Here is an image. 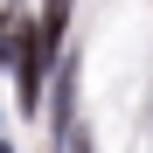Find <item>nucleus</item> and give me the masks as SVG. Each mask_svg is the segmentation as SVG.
Wrapping results in <instances>:
<instances>
[{
	"label": "nucleus",
	"mask_w": 153,
	"mask_h": 153,
	"mask_svg": "<svg viewBox=\"0 0 153 153\" xmlns=\"http://www.w3.org/2000/svg\"><path fill=\"white\" fill-rule=\"evenodd\" d=\"M49 70H56V42L28 21V28H21V49H14V97H21V111H35V105H42Z\"/></svg>",
	"instance_id": "nucleus-1"
},
{
	"label": "nucleus",
	"mask_w": 153,
	"mask_h": 153,
	"mask_svg": "<svg viewBox=\"0 0 153 153\" xmlns=\"http://www.w3.org/2000/svg\"><path fill=\"white\" fill-rule=\"evenodd\" d=\"M21 28H28L21 0H0V63H14V49H21Z\"/></svg>",
	"instance_id": "nucleus-2"
},
{
	"label": "nucleus",
	"mask_w": 153,
	"mask_h": 153,
	"mask_svg": "<svg viewBox=\"0 0 153 153\" xmlns=\"http://www.w3.org/2000/svg\"><path fill=\"white\" fill-rule=\"evenodd\" d=\"M70 7H76V0H42V14H35V28H42L49 42H63V28H70Z\"/></svg>",
	"instance_id": "nucleus-3"
},
{
	"label": "nucleus",
	"mask_w": 153,
	"mask_h": 153,
	"mask_svg": "<svg viewBox=\"0 0 153 153\" xmlns=\"http://www.w3.org/2000/svg\"><path fill=\"white\" fill-rule=\"evenodd\" d=\"M63 139H70L63 153H91V139H84V132H76V125H70V132H63Z\"/></svg>",
	"instance_id": "nucleus-4"
},
{
	"label": "nucleus",
	"mask_w": 153,
	"mask_h": 153,
	"mask_svg": "<svg viewBox=\"0 0 153 153\" xmlns=\"http://www.w3.org/2000/svg\"><path fill=\"white\" fill-rule=\"evenodd\" d=\"M0 153H14V146H7V132H0Z\"/></svg>",
	"instance_id": "nucleus-5"
}]
</instances>
